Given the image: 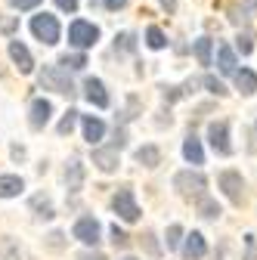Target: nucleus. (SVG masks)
Segmentation results:
<instances>
[{"mask_svg":"<svg viewBox=\"0 0 257 260\" xmlns=\"http://www.w3.org/2000/svg\"><path fill=\"white\" fill-rule=\"evenodd\" d=\"M31 35H35L41 44H47V47H53V44H59V22H56V16L53 13H38V16H31Z\"/></svg>","mask_w":257,"mask_h":260,"instance_id":"obj_1","label":"nucleus"},{"mask_svg":"<svg viewBox=\"0 0 257 260\" xmlns=\"http://www.w3.org/2000/svg\"><path fill=\"white\" fill-rule=\"evenodd\" d=\"M41 87H44V90H53V93H62V96H72V93H75L69 72L59 69V65H44V72H41Z\"/></svg>","mask_w":257,"mask_h":260,"instance_id":"obj_2","label":"nucleus"},{"mask_svg":"<svg viewBox=\"0 0 257 260\" xmlns=\"http://www.w3.org/2000/svg\"><path fill=\"white\" fill-rule=\"evenodd\" d=\"M112 208H115V214H118L124 223H137V220H140V205H137V199H134V189H131V186H121V189L115 192Z\"/></svg>","mask_w":257,"mask_h":260,"instance_id":"obj_3","label":"nucleus"},{"mask_svg":"<svg viewBox=\"0 0 257 260\" xmlns=\"http://www.w3.org/2000/svg\"><path fill=\"white\" fill-rule=\"evenodd\" d=\"M96 41H100V28H96L93 22H84V19L72 22V28H69V44H72L75 50H87V47H93Z\"/></svg>","mask_w":257,"mask_h":260,"instance_id":"obj_4","label":"nucleus"},{"mask_svg":"<svg viewBox=\"0 0 257 260\" xmlns=\"http://www.w3.org/2000/svg\"><path fill=\"white\" fill-rule=\"evenodd\" d=\"M174 189L180 195H196V199H202L205 189H208V180L199 174V171H180L174 177Z\"/></svg>","mask_w":257,"mask_h":260,"instance_id":"obj_5","label":"nucleus"},{"mask_svg":"<svg viewBox=\"0 0 257 260\" xmlns=\"http://www.w3.org/2000/svg\"><path fill=\"white\" fill-rule=\"evenodd\" d=\"M217 186L223 189V195H227L233 205H242V202H245V180H242V174L223 171V174L217 177Z\"/></svg>","mask_w":257,"mask_h":260,"instance_id":"obj_6","label":"nucleus"},{"mask_svg":"<svg viewBox=\"0 0 257 260\" xmlns=\"http://www.w3.org/2000/svg\"><path fill=\"white\" fill-rule=\"evenodd\" d=\"M208 140H211V149L217 155H230L233 152V143H230V124L227 121H214L208 124Z\"/></svg>","mask_w":257,"mask_h":260,"instance_id":"obj_7","label":"nucleus"},{"mask_svg":"<svg viewBox=\"0 0 257 260\" xmlns=\"http://www.w3.org/2000/svg\"><path fill=\"white\" fill-rule=\"evenodd\" d=\"M100 220L96 217H81L78 223H75V239L81 242V245H100Z\"/></svg>","mask_w":257,"mask_h":260,"instance_id":"obj_8","label":"nucleus"},{"mask_svg":"<svg viewBox=\"0 0 257 260\" xmlns=\"http://www.w3.org/2000/svg\"><path fill=\"white\" fill-rule=\"evenodd\" d=\"M84 96H87V103H93L96 109L109 106V93H106V84L100 78H87L84 81Z\"/></svg>","mask_w":257,"mask_h":260,"instance_id":"obj_9","label":"nucleus"},{"mask_svg":"<svg viewBox=\"0 0 257 260\" xmlns=\"http://www.w3.org/2000/svg\"><path fill=\"white\" fill-rule=\"evenodd\" d=\"M10 59L16 62V69H19L22 75H31V72H35V59H31V53H28V47H25L22 41H10Z\"/></svg>","mask_w":257,"mask_h":260,"instance_id":"obj_10","label":"nucleus"},{"mask_svg":"<svg viewBox=\"0 0 257 260\" xmlns=\"http://www.w3.org/2000/svg\"><path fill=\"white\" fill-rule=\"evenodd\" d=\"M180 245H183V257L186 260H199V257L208 254V242H205L202 233H189L186 242H180Z\"/></svg>","mask_w":257,"mask_h":260,"instance_id":"obj_11","label":"nucleus"},{"mask_svg":"<svg viewBox=\"0 0 257 260\" xmlns=\"http://www.w3.org/2000/svg\"><path fill=\"white\" fill-rule=\"evenodd\" d=\"M50 115H53V103L38 96V100L31 103V118H28V121H31V127H35V130H41V127H47Z\"/></svg>","mask_w":257,"mask_h":260,"instance_id":"obj_12","label":"nucleus"},{"mask_svg":"<svg viewBox=\"0 0 257 260\" xmlns=\"http://www.w3.org/2000/svg\"><path fill=\"white\" fill-rule=\"evenodd\" d=\"M93 165L100 168L103 174H112V171H118V149H96L93 152Z\"/></svg>","mask_w":257,"mask_h":260,"instance_id":"obj_13","label":"nucleus"},{"mask_svg":"<svg viewBox=\"0 0 257 260\" xmlns=\"http://www.w3.org/2000/svg\"><path fill=\"white\" fill-rule=\"evenodd\" d=\"M84 140L93 146V143H100L103 140V134H106V124L100 121V118H93V115H84Z\"/></svg>","mask_w":257,"mask_h":260,"instance_id":"obj_14","label":"nucleus"},{"mask_svg":"<svg viewBox=\"0 0 257 260\" xmlns=\"http://www.w3.org/2000/svg\"><path fill=\"white\" fill-rule=\"evenodd\" d=\"M183 158L189 161V165H205V152H202V143L196 140V137H186V143H183Z\"/></svg>","mask_w":257,"mask_h":260,"instance_id":"obj_15","label":"nucleus"},{"mask_svg":"<svg viewBox=\"0 0 257 260\" xmlns=\"http://www.w3.org/2000/svg\"><path fill=\"white\" fill-rule=\"evenodd\" d=\"M25 189V183H22V177H16V174H7V177H0V199H16V195Z\"/></svg>","mask_w":257,"mask_h":260,"instance_id":"obj_16","label":"nucleus"},{"mask_svg":"<svg viewBox=\"0 0 257 260\" xmlns=\"http://www.w3.org/2000/svg\"><path fill=\"white\" fill-rule=\"evenodd\" d=\"M137 161L143 168H158L162 165V149L158 146H143V149H137Z\"/></svg>","mask_w":257,"mask_h":260,"instance_id":"obj_17","label":"nucleus"},{"mask_svg":"<svg viewBox=\"0 0 257 260\" xmlns=\"http://www.w3.org/2000/svg\"><path fill=\"white\" fill-rule=\"evenodd\" d=\"M217 65L223 75H236V53L227 44H220V50H217Z\"/></svg>","mask_w":257,"mask_h":260,"instance_id":"obj_18","label":"nucleus"},{"mask_svg":"<svg viewBox=\"0 0 257 260\" xmlns=\"http://www.w3.org/2000/svg\"><path fill=\"white\" fill-rule=\"evenodd\" d=\"M236 87H239L245 96L257 93V75H254L251 69H242V72H236Z\"/></svg>","mask_w":257,"mask_h":260,"instance_id":"obj_19","label":"nucleus"},{"mask_svg":"<svg viewBox=\"0 0 257 260\" xmlns=\"http://www.w3.org/2000/svg\"><path fill=\"white\" fill-rule=\"evenodd\" d=\"M66 183H69L72 192L81 189V183H84V165H81V161H69V168H66Z\"/></svg>","mask_w":257,"mask_h":260,"instance_id":"obj_20","label":"nucleus"},{"mask_svg":"<svg viewBox=\"0 0 257 260\" xmlns=\"http://www.w3.org/2000/svg\"><path fill=\"white\" fill-rule=\"evenodd\" d=\"M59 69H66V72H81L87 69V56L84 53H66L59 59Z\"/></svg>","mask_w":257,"mask_h":260,"instance_id":"obj_21","label":"nucleus"},{"mask_svg":"<svg viewBox=\"0 0 257 260\" xmlns=\"http://www.w3.org/2000/svg\"><path fill=\"white\" fill-rule=\"evenodd\" d=\"M146 44H149L152 50H165V47H168L165 31L158 28V25H149V28H146Z\"/></svg>","mask_w":257,"mask_h":260,"instance_id":"obj_22","label":"nucleus"},{"mask_svg":"<svg viewBox=\"0 0 257 260\" xmlns=\"http://www.w3.org/2000/svg\"><path fill=\"white\" fill-rule=\"evenodd\" d=\"M199 214H202L205 220H217V217H220V205H217L214 199H208V195H202V199H199Z\"/></svg>","mask_w":257,"mask_h":260,"instance_id":"obj_23","label":"nucleus"},{"mask_svg":"<svg viewBox=\"0 0 257 260\" xmlns=\"http://www.w3.org/2000/svg\"><path fill=\"white\" fill-rule=\"evenodd\" d=\"M31 208H35L38 211V217H56L53 214V205H50V199H47V195H35V199H31Z\"/></svg>","mask_w":257,"mask_h":260,"instance_id":"obj_24","label":"nucleus"},{"mask_svg":"<svg viewBox=\"0 0 257 260\" xmlns=\"http://www.w3.org/2000/svg\"><path fill=\"white\" fill-rule=\"evenodd\" d=\"M0 260H22L19 245L13 239H0Z\"/></svg>","mask_w":257,"mask_h":260,"instance_id":"obj_25","label":"nucleus"},{"mask_svg":"<svg viewBox=\"0 0 257 260\" xmlns=\"http://www.w3.org/2000/svg\"><path fill=\"white\" fill-rule=\"evenodd\" d=\"M196 59H199V65H211V38L196 41Z\"/></svg>","mask_w":257,"mask_h":260,"instance_id":"obj_26","label":"nucleus"},{"mask_svg":"<svg viewBox=\"0 0 257 260\" xmlns=\"http://www.w3.org/2000/svg\"><path fill=\"white\" fill-rule=\"evenodd\" d=\"M75 124H78V112H75V109H69V112H66V118L59 121V137H69L72 130H75Z\"/></svg>","mask_w":257,"mask_h":260,"instance_id":"obj_27","label":"nucleus"},{"mask_svg":"<svg viewBox=\"0 0 257 260\" xmlns=\"http://www.w3.org/2000/svg\"><path fill=\"white\" fill-rule=\"evenodd\" d=\"M165 242H168L171 251L180 248V242H183V226H180V223H171V226H168V239H165Z\"/></svg>","mask_w":257,"mask_h":260,"instance_id":"obj_28","label":"nucleus"},{"mask_svg":"<svg viewBox=\"0 0 257 260\" xmlns=\"http://www.w3.org/2000/svg\"><path fill=\"white\" fill-rule=\"evenodd\" d=\"M109 236H112V242H115V248H127V245H131V236H127L124 230H121V226L115 223L112 226V230H109Z\"/></svg>","mask_w":257,"mask_h":260,"instance_id":"obj_29","label":"nucleus"},{"mask_svg":"<svg viewBox=\"0 0 257 260\" xmlns=\"http://www.w3.org/2000/svg\"><path fill=\"white\" fill-rule=\"evenodd\" d=\"M205 87H208L214 96H227V93H230V90H227V84H223V81H217L214 75H208V78H205Z\"/></svg>","mask_w":257,"mask_h":260,"instance_id":"obj_30","label":"nucleus"},{"mask_svg":"<svg viewBox=\"0 0 257 260\" xmlns=\"http://www.w3.org/2000/svg\"><path fill=\"white\" fill-rule=\"evenodd\" d=\"M115 47L124 50V53H134L137 50V38L134 35H121V38H115Z\"/></svg>","mask_w":257,"mask_h":260,"instance_id":"obj_31","label":"nucleus"},{"mask_svg":"<svg viewBox=\"0 0 257 260\" xmlns=\"http://www.w3.org/2000/svg\"><path fill=\"white\" fill-rule=\"evenodd\" d=\"M236 47L248 56L251 50H254V35H251V31H245V35H239V41H236Z\"/></svg>","mask_w":257,"mask_h":260,"instance_id":"obj_32","label":"nucleus"},{"mask_svg":"<svg viewBox=\"0 0 257 260\" xmlns=\"http://www.w3.org/2000/svg\"><path fill=\"white\" fill-rule=\"evenodd\" d=\"M245 260H257V236H245Z\"/></svg>","mask_w":257,"mask_h":260,"instance_id":"obj_33","label":"nucleus"},{"mask_svg":"<svg viewBox=\"0 0 257 260\" xmlns=\"http://www.w3.org/2000/svg\"><path fill=\"white\" fill-rule=\"evenodd\" d=\"M137 109H140V103H137V96H131V100H127V112H124V121H131V118H137Z\"/></svg>","mask_w":257,"mask_h":260,"instance_id":"obj_34","label":"nucleus"},{"mask_svg":"<svg viewBox=\"0 0 257 260\" xmlns=\"http://www.w3.org/2000/svg\"><path fill=\"white\" fill-rule=\"evenodd\" d=\"M41 4V0H10V7H16V10H35Z\"/></svg>","mask_w":257,"mask_h":260,"instance_id":"obj_35","label":"nucleus"},{"mask_svg":"<svg viewBox=\"0 0 257 260\" xmlns=\"http://www.w3.org/2000/svg\"><path fill=\"white\" fill-rule=\"evenodd\" d=\"M124 143H127L124 127H115V143H112V149H124Z\"/></svg>","mask_w":257,"mask_h":260,"instance_id":"obj_36","label":"nucleus"},{"mask_svg":"<svg viewBox=\"0 0 257 260\" xmlns=\"http://www.w3.org/2000/svg\"><path fill=\"white\" fill-rule=\"evenodd\" d=\"M56 7H59L62 13H75V10H78V0H56Z\"/></svg>","mask_w":257,"mask_h":260,"instance_id":"obj_37","label":"nucleus"},{"mask_svg":"<svg viewBox=\"0 0 257 260\" xmlns=\"http://www.w3.org/2000/svg\"><path fill=\"white\" fill-rule=\"evenodd\" d=\"M78 260H106V254H100V251H84Z\"/></svg>","mask_w":257,"mask_h":260,"instance_id":"obj_38","label":"nucleus"},{"mask_svg":"<svg viewBox=\"0 0 257 260\" xmlns=\"http://www.w3.org/2000/svg\"><path fill=\"white\" fill-rule=\"evenodd\" d=\"M124 4H127V0H106V10L118 13V10H124Z\"/></svg>","mask_w":257,"mask_h":260,"instance_id":"obj_39","label":"nucleus"},{"mask_svg":"<svg viewBox=\"0 0 257 260\" xmlns=\"http://www.w3.org/2000/svg\"><path fill=\"white\" fill-rule=\"evenodd\" d=\"M152 239H155V236H152V233H146V248H149V251H152V254H158V245H155V242H152Z\"/></svg>","mask_w":257,"mask_h":260,"instance_id":"obj_40","label":"nucleus"},{"mask_svg":"<svg viewBox=\"0 0 257 260\" xmlns=\"http://www.w3.org/2000/svg\"><path fill=\"white\" fill-rule=\"evenodd\" d=\"M59 245H62V233H53L50 236V248H59Z\"/></svg>","mask_w":257,"mask_h":260,"instance_id":"obj_41","label":"nucleus"},{"mask_svg":"<svg viewBox=\"0 0 257 260\" xmlns=\"http://www.w3.org/2000/svg\"><path fill=\"white\" fill-rule=\"evenodd\" d=\"M162 7H165L168 13H177V0H162Z\"/></svg>","mask_w":257,"mask_h":260,"instance_id":"obj_42","label":"nucleus"},{"mask_svg":"<svg viewBox=\"0 0 257 260\" xmlns=\"http://www.w3.org/2000/svg\"><path fill=\"white\" fill-rule=\"evenodd\" d=\"M245 10H251V13H257V0H245Z\"/></svg>","mask_w":257,"mask_h":260,"instance_id":"obj_43","label":"nucleus"},{"mask_svg":"<svg viewBox=\"0 0 257 260\" xmlns=\"http://www.w3.org/2000/svg\"><path fill=\"white\" fill-rule=\"evenodd\" d=\"M121 260H137V257H121Z\"/></svg>","mask_w":257,"mask_h":260,"instance_id":"obj_44","label":"nucleus"},{"mask_svg":"<svg viewBox=\"0 0 257 260\" xmlns=\"http://www.w3.org/2000/svg\"><path fill=\"white\" fill-rule=\"evenodd\" d=\"M0 75H4V72H0Z\"/></svg>","mask_w":257,"mask_h":260,"instance_id":"obj_45","label":"nucleus"}]
</instances>
